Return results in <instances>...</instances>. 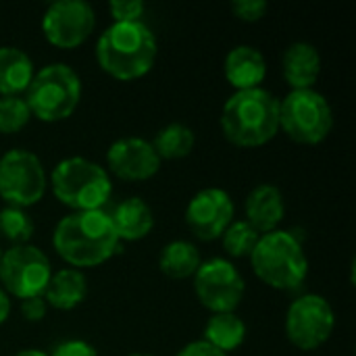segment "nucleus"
<instances>
[{"mask_svg":"<svg viewBox=\"0 0 356 356\" xmlns=\"http://www.w3.org/2000/svg\"><path fill=\"white\" fill-rule=\"evenodd\" d=\"M246 221L263 236L280 229V223L286 217L284 194L273 184H261L250 190L244 202Z\"/></svg>","mask_w":356,"mask_h":356,"instance_id":"16","label":"nucleus"},{"mask_svg":"<svg viewBox=\"0 0 356 356\" xmlns=\"http://www.w3.org/2000/svg\"><path fill=\"white\" fill-rule=\"evenodd\" d=\"M259 238L261 234L246 219H240V221L234 219L221 236L223 250L234 259H250Z\"/></svg>","mask_w":356,"mask_h":356,"instance_id":"24","label":"nucleus"},{"mask_svg":"<svg viewBox=\"0 0 356 356\" xmlns=\"http://www.w3.org/2000/svg\"><path fill=\"white\" fill-rule=\"evenodd\" d=\"M33 236V219L25 209L19 207H4L0 211V238L10 242L13 246L29 244Z\"/></svg>","mask_w":356,"mask_h":356,"instance_id":"25","label":"nucleus"},{"mask_svg":"<svg viewBox=\"0 0 356 356\" xmlns=\"http://www.w3.org/2000/svg\"><path fill=\"white\" fill-rule=\"evenodd\" d=\"M31 119L23 96H0V134H17Z\"/></svg>","mask_w":356,"mask_h":356,"instance_id":"26","label":"nucleus"},{"mask_svg":"<svg viewBox=\"0 0 356 356\" xmlns=\"http://www.w3.org/2000/svg\"><path fill=\"white\" fill-rule=\"evenodd\" d=\"M108 10L115 23H136L142 19L146 4L142 0H113L108 4Z\"/></svg>","mask_w":356,"mask_h":356,"instance_id":"27","label":"nucleus"},{"mask_svg":"<svg viewBox=\"0 0 356 356\" xmlns=\"http://www.w3.org/2000/svg\"><path fill=\"white\" fill-rule=\"evenodd\" d=\"M23 98L31 117L44 123L65 121L79 106L81 79L69 65L50 63L33 75Z\"/></svg>","mask_w":356,"mask_h":356,"instance_id":"6","label":"nucleus"},{"mask_svg":"<svg viewBox=\"0 0 356 356\" xmlns=\"http://www.w3.org/2000/svg\"><path fill=\"white\" fill-rule=\"evenodd\" d=\"M127 356H152V355H144V353H134V355H127Z\"/></svg>","mask_w":356,"mask_h":356,"instance_id":"34","label":"nucleus"},{"mask_svg":"<svg viewBox=\"0 0 356 356\" xmlns=\"http://www.w3.org/2000/svg\"><path fill=\"white\" fill-rule=\"evenodd\" d=\"M10 317V296L0 288V325Z\"/></svg>","mask_w":356,"mask_h":356,"instance_id":"32","label":"nucleus"},{"mask_svg":"<svg viewBox=\"0 0 356 356\" xmlns=\"http://www.w3.org/2000/svg\"><path fill=\"white\" fill-rule=\"evenodd\" d=\"M282 73L292 90H309L321 75V54L311 42H294L284 50Z\"/></svg>","mask_w":356,"mask_h":356,"instance_id":"17","label":"nucleus"},{"mask_svg":"<svg viewBox=\"0 0 356 356\" xmlns=\"http://www.w3.org/2000/svg\"><path fill=\"white\" fill-rule=\"evenodd\" d=\"M50 188L56 200L79 211H104L113 196V181L108 171L83 156L63 159L50 173Z\"/></svg>","mask_w":356,"mask_h":356,"instance_id":"5","label":"nucleus"},{"mask_svg":"<svg viewBox=\"0 0 356 356\" xmlns=\"http://www.w3.org/2000/svg\"><path fill=\"white\" fill-rule=\"evenodd\" d=\"M48 313V305L44 300V296H33V298H25L21 300V315L29 321V323H38L46 317Z\"/></svg>","mask_w":356,"mask_h":356,"instance_id":"30","label":"nucleus"},{"mask_svg":"<svg viewBox=\"0 0 356 356\" xmlns=\"http://www.w3.org/2000/svg\"><path fill=\"white\" fill-rule=\"evenodd\" d=\"M33 60L17 46H0V96H21L33 79Z\"/></svg>","mask_w":356,"mask_h":356,"instance_id":"20","label":"nucleus"},{"mask_svg":"<svg viewBox=\"0 0 356 356\" xmlns=\"http://www.w3.org/2000/svg\"><path fill=\"white\" fill-rule=\"evenodd\" d=\"M284 327L292 346L311 353L332 338L336 315L327 298L321 294H302L288 307Z\"/></svg>","mask_w":356,"mask_h":356,"instance_id":"10","label":"nucleus"},{"mask_svg":"<svg viewBox=\"0 0 356 356\" xmlns=\"http://www.w3.org/2000/svg\"><path fill=\"white\" fill-rule=\"evenodd\" d=\"M223 75L236 92L261 88L267 75V60L259 48L240 44L227 52L223 60Z\"/></svg>","mask_w":356,"mask_h":356,"instance_id":"15","label":"nucleus"},{"mask_svg":"<svg viewBox=\"0 0 356 356\" xmlns=\"http://www.w3.org/2000/svg\"><path fill=\"white\" fill-rule=\"evenodd\" d=\"M0 259H2V250H0Z\"/></svg>","mask_w":356,"mask_h":356,"instance_id":"35","label":"nucleus"},{"mask_svg":"<svg viewBox=\"0 0 356 356\" xmlns=\"http://www.w3.org/2000/svg\"><path fill=\"white\" fill-rule=\"evenodd\" d=\"M50 277L52 265L40 248L31 244H21L2 252L0 284L8 296L19 300L42 296Z\"/></svg>","mask_w":356,"mask_h":356,"instance_id":"9","label":"nucleus"},{"mask_svg":"<svg viewBox=\"0 0 356 356\" xmlns=\"http://www.w3.org/2000/svg\"><path fill=\"white\" fill-rule=\"evenodd\" d=\"M96 13L86 0H56L42 17L44 38L63 50L81 46L94 31Z\"/></svg>","mask_w":356,"mask_h":356,"instance_id":"12","label":"nucleus"},{"mask_svg":"<svg viewBox=\"0 0 356 356\" xmlns=\"http://www.w3.org/2000/svg\"><path fill=\"white\" fill-rule=\"evenodd\" d=\"M219 123L234 146H265L280 131V98L265 88L234 92L223 104Z\"/></svg>","mask_w":356,"mask_h":356,"instance_id":"3","label":"nucleus"},{"mask_svg":"<svg viewBox=\"0 0 356 356\" xmlns=\"http://www.w3.org/2000/svg\"><path fill=\"white\" fill-rule=\"evenodd\" d=\"M202 265L200 252L192 242L173 240L163 246L159 254V269L169 280H188L194 277L198 267Z\"/></svg>","mask_w":356,"mask_h":356,"instance_id":"22","label":"nucleus"},{"mask_svg":"<svg viewBox=\"0 0 356 356\" xmlns=\"http://www.w3.org/2000/svg\"><path fill=\"white\" fill-rule=\"evenodd\" d=\"M48 356H98V353L86 340H65L56 344Z\"/></svg>","mask_w":356,"mask_h":356,"instance_id":"29","label":"nucleus"},{"mask_svg":"<svg viewBox=\"0 0 356 356\" xmlns=\"http://www.w3.org/2000/svg\"><path fill=\"white\" fill-rule=\"evenodd\" d=\"M42 296L46 305L56 311H73L88 298V280L83 271L73 267L58 269L56 273L52 271V277Z\"/></svg>","mask_w":356,"mask_h":356,"instance_id":"19","label":"nucleus"},{"mask_svg":"<svg viewBox=\"0 0 356 356\" xmlns=\"http://www.w3.org/2000/svg\"><path fill=\"white\" fill-rule=\"evenodd\" d=\"M150 144L161 161L163 159L177 161V159H186L194 150L196 134L192 127H188L184 123H169L163 129H159V134L154 136V140Z\"/></svg>","mask_w":356,"mask_h":356,"instance_id":"23","label":"nucleus"},{"mask_svg":"<svg viewBox=\"0 0 356 356\" xmlns=\"http://www.w3.org/2000/svg\"><path fill=\"white\" fill-rule=\"evenodd\" d=\"M46 188L48 179L38 154L13 148L0 156V198L8 207L29 209L44 198Z\"/></svg>","mask_w":356,"mask_h":356,"instance_id":"8","label":"nucleus"},{"mask_svg":"<svg viewBox=\"0 0 356 356\" xmlns=\"http://www.w3.org/2000/svg\"><path fill=\"white\" fill-rule=\"evenodd\" d=\"M159 44L148 25L113 23L96 40V60L104 73L119 81L144 77L156 60Z\"/></svg>","mask_w":356,"mask_h":356,"instance_id":"2","label":"nucleus"},{"mask_svg":"<svg viewBox=\"0 0 356 356\" xmlns=\"http://www.w3.org/2000/svg\"><path fill=\"white\" fill-rule=\"evenodd\" d=\"M194 292L204 309L215 313H236L246 284L234 263L227 259H209L194 273Z\"/></svg>","mask_w":356,"mask_h":356,"instance_id":"11","label":"nucleus"},{"mask_svg":"<svg viewBox=\"0 0 356 356\" xmlns=\"http://www.w3.org/2000/svg\"><path fill=\"white\" fill-rule=\"evenodd\" d=\"M204 342L223 355L238 350L246 340V323L236 313H215L204 325Z\"/></svg>","mask_w":356,"mask_h":356,"instance_id":"21","label":"nucleus"},{"mask_svg":"<svg viewBox=\"0 0 356 356\" xmlns=\"http://www.w3.org/2000/svg\"><path fill=\"white\" fill-rule=\"evenodd\" d=\"M269 10L267 0H234L232 2V13L236 19L246 21V23H257L261 21Z\"/></svg>","mask_w":356,"mask_h":356,"instance_id":"28","label":"nucleus"},{"mask_svg":"<svg viewBox=\"0 0 356 356\" xmlns=\"http://www.w3.org/2000/svg\"><path fill=\"white\" fill-rule=\"evenodd\" d=\"M332 127V104L315 88L290 90L284 98H280V129L290 140L315 146L330 136Z\"/></svg>","mask_w":356,"mask_h":356,"instance_id":"7","label":"nucleus"},{"mask_svg":"<svg viewBox=\"0 0 356 356\" xmlns=\"http://www.w3.org/2000/svg\"><path fill=\"white\" fill-rule=\"evenodd\" d=\"M13 356H48V355H46V353H42V350H35V348H25V350L15 353Z\"/></svg>","mask_w":356,"mask_h":356,"instance_id":"33","label":"nucleus"},{"mask_svg":"<svg viewBox=\"0 0 356 356\" xmlns=\"http://www.w3.org/2000/svg\"><path fill=\"white\" fill-rule=\"evenodd\" d=\"M108 217H111V223L117 232L119 242L121 240L123 242L144 240L154 227L152 209L140 196H129V198L121 200L113 209V213H108Z\"/></svg>","mask_w":356,"mask_h":356,"instance_id":"18","label":"nucleus"},{"mask_svg":"<svg viewBox=\"0 0 356 356\" xmlns=\"http://www.w3.org/2000/svg\"><path fill=\"white\" fill-rule=\"evenodd\" d=\"M175 356H227L223 355L221 350L213 348L211 344H207L204 340H194L190 344H186Z\"/></svg>","mask_w":356,"mask_h":356,"instance_id":"31","label":"nucleus"},{"mask_svg":"<svg viewBox=\"0 0 356 356\" xmlns=\"http://www.w3.org/2000/svg\"><path fill=\"white\" fill-rule=\"evenodd\" d=\"M234 217L236 204L232 196L215 186L198 190L186 207V225L202 242L219 240Z\"/></svg>","mask_w":356,"mask_h":356,"instance_id":"13","label":"nucleus"},{"mask_svg":"<svg viewBox=\"0 0 356 356\" xmlns=\"http://www.w3.org/2000/svg\"><path fill=\"white\" fill-rule=\"evenodd\" d=\"M250 267L265 286L282 292L300 288L309 275L302 242L288 229L263 234L250 254Z\"/></svg>","mask_w":356,"mask_h":356,"instance_id":"4","label":"nucleus"},{"mask_svg":"<svg viewBox=\"0 0 356 356\" xmlns=\"http://www.w3.org/2000/svg\"><path fill=\"white\" fill-rule=\"evenodd\" d=\"M108 171L123 181H144L159 173L161 159L144 138H119L106 150Z\"/></svg>","mask_w":356,"mask_h":356,"instance_id":"14","label":"nucleus"},{"mask_svg":"<svg viewBox=\"0 0 356 356\" xmlns=\"http://www.w3.org/2000/svg\"><path fill=\"white\" fill-rule=\"evenodd\" d=\"M119 238L106 211L69 213L52 232L56 254L73 269L98 267L119 250Z\"/></svg>","mask_w":356,"mask_h":356,"instance_id":"1","label":"nucleus"}]
</instances>
